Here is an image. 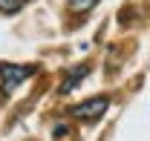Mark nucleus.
<instances>
[{
  "label": "nucleus",
  "instance_id": "obj_1",
  "mask_svg": "<svg viewBox=\"0 0 150 141\" xmlns=\"http://www.w3.org/2000/svg\"><path fill=\"white\" fill-rule=\"evenodd\" d=\"M38 72L35 63L29 66H18V63H0V101H9V95L15 92L18 84H23L26 78H32Z\"/></svg>",
  "mask_w": 150,
  "mask_h": 141
},
{
  "label": "nucleus",
  "instance_id": "obj_2",
  "mask_svg": "<svg viewBox=\"0 0 150 141\" xmlns=\"http://www.w3.org/2000/svg\"><path fill=\"white\" fill-rule=\"evenodd\" d=\"M107 106H110V98H107V95H98V98H90V101L75 104L72 109H69V115L78 118V121H98V118L107 112Z\"/></svg>",
  "mask_w": 150,
  "mask_h": 141
},
{
  "label": "nucleus",
  "instance_id": "obj_3",
  "mask_svg": "<svg viewBox=\"0 0 150 141\" xmlns=\"http://www.w3.org/2000/svg\"><path fill=\"white\" fill-rule=\"evenodd\" d=\"M87 75H90V66H87V63H78V66L72 69V75H67V78H64V84H61L58 92H61V95H69V92H72L84 78H87Z\"/></svg>",
  "mask_w": 150,
  "mask_h": 141
},
{
  "label": "nucleus",
  "instance_id": "obj_4",
  "mask_svg": "<svg viewBox=\"0 0 150 141\" xmlns=\"http://www.w3.org/2000/svg\"><path fill=\"white\" fill-rule=\"evenodd\" d=\"M93 6H98V0H69L67 3L69 15H87V12H93Z\"/></svg>",
  "mask_w": 150,
  "mask_h": 141
},
{
  "label": "nucleus",
  "instance_id": "obj_5",
  "mask_svg": "<svg viewBox=\"0 0 150 141\" xmlns=\"http://www.w3.org/2000/svg\"><path fill=\"white\" fill-rule=\"evenodd\" d=\"M26 3H29V0H0V12H3V15H15Z\"/></svg>",
  "mask_w": 150,
  "mask_h": 141
}]
</instances>
